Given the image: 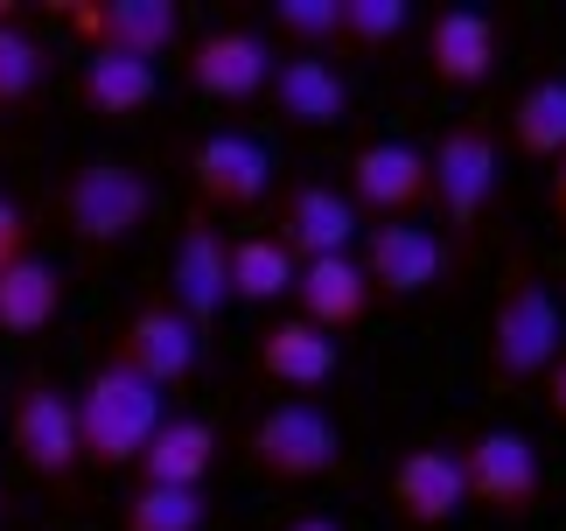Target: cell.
Masks as SVG:
<instances>
[{
	"instance_id": "cell-1",
	"label": "cell",
	"mask_w": 566,
	"mask_h": 531,
	"mask_svg": "<svg viewBox=\"0 0 566 531\" xmlns=\"http://www.w3.org/2000/svg\"><path fill=\"white\" fill-rule=\"evenodd\" d=\"M559 343H566V315L553 301L538 259L517 252L504 266V287L490 301V336H483V378L496 392H525V385H546V371L559 364Z\"/></svg>"
},
{
	"instance_id": "cell-2",
	"label": "cell",
	"mask_w": 566,
	"mask_h": 531,
	"mask_svg": "<svg viewBox=\"0 0 566 531\" xmlns=\"http://www.w3.org/2000/svg\"><path fill=\"white\" fill-rule=\"evenodd\" d=\"M168 419V398L155 385H140L134 371L119 364H98L77 392V440H84V469L98 476H119L147 455L155 427Z\"/></svg>"
},
{
	"instance_id": "cell-3",
	"label": "cell",
	"mask_w": 566,
	"mask_h": 531,
	"mask_svg": "<svg viewBox=\"0 0 566 531\" xmlns=\"http://www.w3.org/2000/svg\"><path fill=\"white\" fill-rule=\"evenodd\" d=\"M245 461L266 482H280V490H308V482L336 476L343 427H336L329 406H315V398H280V406H266V413L252 419Z\"/></svg>"
},
{
	"instance_id": "cell-4",
	"label": "cell",
	"mask_w": 566,
	"mask_h": 531,
	"mask_svg": "<svg viewBox=\"0 0 566 531\" xmlns=\"http://www.w3.org/2000/svg\"><path fill=\"white\" fill-rule=\"evenodd\" d=\"M8 440L21 455V469H29L35 482H50V490L71 497L84 482V440H77V398L63 392L56 378H42V371H29V378L14 385L8 398Z\"/></svg>"
},
{
	"instance_id": "cell-5",
	"label": "cell",
	"mask_w": 566,
	"mask_h": 531,
	"mask_svg": "<svg viewBox=\"0 0 566 531\" xmlns=\"http://www.w3.org/2000/svg\"><path fill=\"white\" fill-rule=\"evenodd\" d=\"M427 204L441 210V225L475 246V231H483V217L496 204V126L490 119H462L448 126L441 140L427 147Z\"/></svg>"
},
{
	"instance_id": "cell-6",
	"label": "cell",
	"mask_w": 566,
	"mask_h": 531,
	"mask_svg": "<svg viewBox=\"0 0 566 531\" xmlns=\"http://www.w3.org/2000/svg\"><path fill=\"white\" fill-rule=\"evenodd\" d=\"M63 231L92 252H113L126 238H140V225L155 217V183L134 162H84L63 183Z\"/></svg>"
},
{
	"instance_id": "cell-7",
	"label": "cell",
	"mask_w": 566,
	"mask_h": 531,
	"mask_svg": "<svg viewBox=\"0 0 566 531\" xmlns=\"http://www.w3.org/2000/svg\"><path fill=\"white\" fill-rule=\"evenodd\" d=\"M454 461H462V490H469L475 511H490L504 524L538 518V503H546V461H538V448L517 427L469 434L462 448H454Z\"/></svg>"
},
{
	"instance_id": "cell-8",
	"label": "cell",
	"mask_w": 566,
	"mask_h": 531,
	"mask_svg": "<svg viewBox=\"0 0 566 531\" xmlns=\"http://www.w3.org/2000/svg\"><path fill=\"white\" fill-rule=\"evenodd\" d=\"M105 364H119V371H134L140 385H155V392H176L189 385V371L203 364V336L182 322V308L155 294V301H140L134 315L119 322V336H113V357Z\"/></svg>"
},
{
	"instance_id": "cell-9",
	"label": "cell",
	"mask_w": 566,
	"mask_h": 531,
	"mask_svg": "<svg viewBox=\"0 0 566 531\" xmlns=\"http://www.w3.org/2000/svg\"><path fill=\"white\" fill-rule=\"evenodd\" d=\"M168 301L182 308V322L203 343H210V329H217V315H224V301H231V246H224V231H217V217L196 210V204L182 210V231H176Z\"/></svg>"
},
{
	"instance_id": "cell-10",
	"label": "cell",
	"mask_w": 566,
	"mask_h": 531,
	"mask_svg": "<svg viewBox=\"0 0 566 531\" xmlns=\"http://www.w3.org/2000/svg\"><path fill=\"white\" fill-rule=\"evenodd\" d=\"M189 189L196 210L210 217H245L273 196V154L252 133H210L203 147L189 154Z\"/></svg>"
},
{
	"instance_id": "cell-11",
	"label": "cell",
	"mask_w": 566,
	"mask_h": 531,
	"mask_svg": "<svg viewBox=\"0 0 566 531\" xmlns=\"http://www.w3.org/2000/svg\"><path fill=\"white\" fill-rule=\"evenodd\" d=\"M63 21L92 42L140 63H161L182 42V8L176 0H63Z\"/></svg>"
},
{
	"instance_id": "cell-12",
	"label": "cell",
	"mask_w": 566,
	"mask_h": 531,
	"mask_svg": "<svg viewBox=\"0 0 566 531\" xmlns=\"http://www.w3.org/2000/svg\"><path fill=\"white\" fill-rule=\"evenodd\" d=\"M357 266H364V280H371V301H420V294L441 287L448 246H441V231L420 225V217H412V225H371Z\"/></svg>"
},
{
	"instance_id": "cell-13",
	"label": "cell",
	"mask_w": 566,
	"mask_h": 531,
	"mask_svg": "<svg viewBox=\"0 0 566 531\" xmlns=\"http://www.w3.org/2000/svg\"><path fill=\"white\" fill-rule=\"evenodd\" d=\"M427 147H406V140H371L350 154V204L357 217H378V225H412L427 210Z\"/></svg>"
},
{
	"instance_id": "cell-14",
	"label": "cell",
	"mask_w": 566,
	"mask_h": 531,
	"mask_svg": "<svg viewBox=\"0 0 566 531\" xmlns=\"http://www.w3.org/2000/svg\"><path fill=\"white\" fill-rule=\"evenodd\" d=\"M385 511L399 518L406 531H441L469 511V490H462V461L454 448H406L385 476Z\"/></svg>"
},
{
	"instance_id": "cell-15",
	"label": "cell",
	"mask_w": 566,
	"mask_h": 531,
	"mask_svg": "<svg viewBox=\"0 0 566 531\" xmlns=\"http://www.w3.org/2000/svg\"><path fill=\"white\" fill-rule=\"evenodd\" d=\"M357 204L329 183H287L280 189V217H273V238L294 252V266L308 259H343L357 246Z\"/></svg>"
},
{
	"instance_id": "cell-16",
	"label": "cell",
	"mask_w": 566,
	"mask_h": 531,
	"mask_svg": "<svg viewBox=\"0 0 566 531\" xmlns=\"http://www.w3.org/2000/svg\"><path fill=\"white\" fill-rule=\"evenodd\" d=\"M189 84L217 105H245V98H266L273 84V50L259 29H210L189 42Z\"/></svg>"
},
{
	"instance_id": "cell-17",
	"label": "cell",
	"mask_w": 566,
	"mask_h": 531,
	"mask_svg": "<svg viewBox=\"0 0 566 531\" xmlns=\"http://www.w3.org/2000/svg\"><path fill=\"white\" fill-rule=\"evenodd\" d=\"M496 56H504L496 14H483V8H441L427 21V77L448 84V92H483V84L496 77Z\"/></svg>"
},
{
	"instance_id": "cell-18",
	"label": "cell",
	"mask_w": 566,
	"mask_h": 531,
	"mask_svg": "<svg viewBox=\"0 0 566 531\" xmlns=\"http://www.w3.org/2000/svg\"><path fill=\"white\" fill-rule=\"evenodd\" d=\"M252 364H259V378L280 385V392H322L343 371V350L336 336H322V329H308L301 315H280L259 329V343H252Z\"/></svg>"
},
{
	"instance_id": "cell-19",
	"label": "cell",
	"mask_w": 566,
	"mask_h": 531,
	"mask_svg": "<svg viewBox=\"0 0 566 531\" xmlns=\"http://www.w3.org/2000/svg\"><path fill=\"white\" fill-rule=\"evenodd\" d=\"M266 105H273V119H287L301 133H329L350 119V84H343L329 56H287V63H273Z\"/></svg>"
},
{
	"instance_id": "cell-20",
	"label": "cell",
	"mask_w": 566,
	"mask_h": 531,
	"mask_svg": "<svg viewBox=\"0 0 566 531\" xmlns=\"http://www.w3.org/2000/svg\"><path fill=\"white\" fill-rule=\"evenodd\" d=\"M371 280H364V266L357 252H343V259H308L301 266V280H294V315L322 329V336H350V329L371 315Z\"/></svg>"
},
{
	"instance_id": "cell-21",
	"label": "cell",
	"mask_w": 566,
	"mask_h": 531,
	"mask_svg": "<svg viewBox=\"0 0 566 531\" xmlns=\"http://www.w3.org/2000/svg\"><path fill=\"white\" fill-rule=\"evenodd\" d=\"M217 469V427L196 413H168L155 440H147V455L134 461V476L147 490H203Z\"/></svg>"
},
{
	"instance_id": "cell-22",
	"label": "cell",
	"mask_w": 566,
	"mask_h": 531,
	"mask_svg": "<svg viewBox=\"0 0 566 531\" xmlns=\"http://www.w3.org/2000/svg\"><path fill=\"white\" fill-rule=\"evenodd\" d=\"M77 98H84V113H98V119H140L147 105L161 98V71L140 63V56H119V50H92L84 71H77Z\"/></svg>"
},
{
	"instance_id": "cell-23",
	"label": "cell",
	"mask_w": 566,
	"mask_h": 531,
	"mask_svg": "<svg viewBox=\"0 0 566 531\" xmlns=\"http://www.w3.org/2000/svg\"><path fill=\"white\" fill-rule=\"evenodd\" d=\"M63 315V273L50 259H14L0 273V336H42Z\"/></svg>"
},
{
	"instance_id": "cell-24",
	"label": "cell",
	"mask_w": 566,
	"mask_h": 531,
	"mask_svg": "<svg viewBox=\"0 0 566 531\" xmlns=\"http://www.w3.org/2000/svg\"><path fill=\"white\" fill-rule=\"evenodd\" d=\"M511 140L525 162H559L566 154V77H538L511 105Z\"/></svg>"
},
{
	"instance_id": "cell-25",
	"label": "cell",
	"mask_w": 566,
	"mask_h": 531,
	"mask_svg": "<svg viewBox=\"0 0 566 531\" xmlns=\"http://www.w3.org/2000/svg\"><path fill=\"white\" fill-rule=\"evenodd\" d=\"M294 280H301V266L294 252L280 246V238H238L231 246V301H252V308H266V301H294Z\"/></svg>"
},
{
	"instance_id": "cell-26",
	"label": "cell",
	"mask_w": 566,
	"mask_h": 531,
	"mask_svg": "<svg viewBox=\"0 0 566 531\" xmlns=\"http://www.w3.org/2000/svg\"><path fill=\"white\" fill-rule=\"evenodd\" d=\"M210 524V490H140L126 497L119 531H203Z\"/></svg>"
},
{
	"instance_id": "cell-27",
	"label": "cell",
	"mask_w": 566,
	"mask_h": 531,
	"mask_svg": "<svg viewBox=\"0 0 566 531\" xmlns=\"http://www.w3.org/2000/svg\"><path fill=\"white\" fill-rule=\"evenodd\" d=\"M406 21H412L406 0H336V29H343V42H350V50H364V56L391 50V42L406 35Z\"/></svg>"
},
{
	"instance_id": "cell-28",
	"label": "cell",
	"mask_w": 566,
	"mask_h": 531,
	"mask_svg": "<svg viewBox=\"0 0 566 531\" xmlns=\"http://www.w3.org/2000/svg\"><path fill=\"white\" fill-rule=\"evenodd\" d=\"M42 77H50V56H42V42L29 29H0V113H14V105H29L42 92Z\"/></svg>"
},
{
	"instance_id": "cell-29",
	"label": "cell",
	"mask_w": 566,
	"mask_h": 531,
	"mask_svg": "<svg viewBox=\"0 0 566 531\" xmlns=\"http://www.w3.org/2000/svg\"><path fill=\"white\" fill-rule=\"evenodd\" d=\"M273 29L294 42V56H322L329 42H343L336 0H273Z\"/></svg>"
},
{
	"instance_id": "cell-30",
	"label": "cell",
	"mask_w": 566,
	"mask_h": 531,
	"mask_svg": "<svg viewBox=\"0 0 566 531\" xmlns=\"http://www.w3.org/2000/svg\"><path fill=\"white\" fill-rule=\"evenodd\" d=\"M29 238H35V231H29V210L0 196V273H8L14 259H29Z\"/></svg>"
},
{
	"instance_id": "cell-31",
	"label": "cell",
	"mask_w": 566,
	"mask_h": 531,
	"mask_svg": "<svg viewBox=\"0 0 566 531\" xmlns=\"http://www.w3.org/2000/svg\"><path fill=\"white\" fill-rule=\"evenodd\" d=\"M538 392H546V413H553L559 427H566V350H559V364L546 371V385H538Z\"/></svg>"
},
{
	"instance_id": "cell-32",
	"label": "cell",
	"mask_w": 566,
	"mask_h": 531,
	"mask_svg": "<svg viewBox=\"0 0 566 531\" xmlns=\"http://www.w3.org/2000/svg\"><path fill=\"white\" fill-rule=\"evenodd\" d=\"M559 175H553V189H546V204H553V217H559V231H566V154L553 162Z\"/></svg>"
},
{
	"instance_id": "cell-33",
	"label": "cell",
	"mask_w": 566,
	"mask_h": 531,
	"mask_svg": "<svg viewBox=\"0 0 566 531\" xmlns=\"http://www.w3.org/2000/svg\"><path fill=\"white\" fill-rule=\"evenodd\" d=\"M287 531H343V524H336V518H315V511H308V518H294Z\"/></svg>"
},
{
	"instance_id": "cell-34",
	"label": "cell",
	"mask_w": 566,
	"mask_h": 531,
	"mask_svg": "<svg viewBox=\"0 0 566 531\" xmlns=\"http://www.w3.org/2000/svg\"><path fill=\"white\" fill-rule=\"evenodd\" d=\"M21 14H29L21 0H0V29H21Z\"/></svg>"
},
{
	"instance_id": "cell-35",
	"label": "cell",
	"mask_w": 566,
	"mask_h": 531,
	"mask_svg": "<svg viewBox=\"0 0 566 531\" xmlns=\"http://www.w3.org/2000/svg\"><path fill=\"white\" fill-rule=\"evenodd\" d=\"M0 518H8V490H0Z\"/></svg>"
},
{
	"instance_id": "cell-36",
	"label": "cell",
	"mask_w": 566,
	"mask_h": 531,
	"mask_svg": "<svg viewBox=\"0 0 566 531\" xmlns=\"http://www.w3.org/2000/svg\"><path fill=\"white\" fill-rule=\"evenodd\" d=\"M0 413H8V398H0Z\"/></svg>"
}]
</instances>
